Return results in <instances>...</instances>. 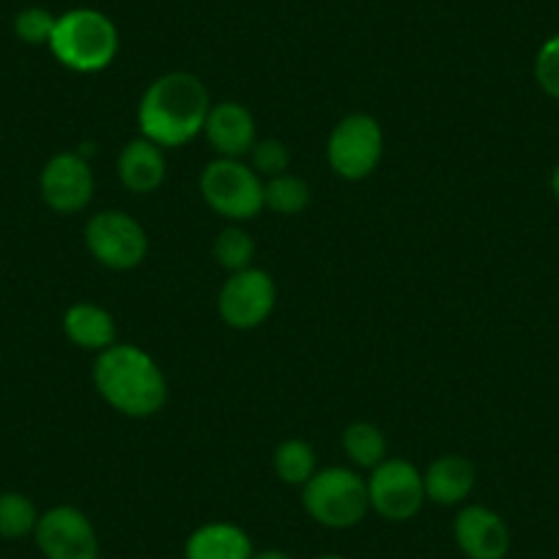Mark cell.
Instances as JSON below:
<instances>
[{
  "instance_id": "obj_1",
  "label": "cell",
  "mask_w": 559,
  "mask_h": 559,
  "mask_svg": "<svg viewBox=\"0 0 559 559\" xmlns=\"http://www.w3.org/2000/svg\"><path fill=\"white\" fill-rule=\"evenodd\" d=\"M212 99L195 74L170 72L154 80L138 107V123L143 138L163 148L190 143L206 127Z\"/></svg>"
},
{
  "instance_id": "obj_2",
  "label": "cell",
  "mask_w": 559,
  "mask_h": 559,
  "mask_svg": "<svg viewBox=\"0 0 559 559\" xmlns=\"http://www.w3.org/2000/svg\"><path fill=\"white\" fill-rule=\"evenodd\" d=\"M94 384L116 412L127 417H152L168 401V381L159 365L143 348L112 343L99 352Z\"/></svg>"
},
{
  "instance_id": "obj_3",
  "label": "cell",
  "mask_w": 559,
  "mask_h": 559,
  "mask_svg": "<svg viewBox=\"0 0 559 559\" xmlns=\"http://www.w3.org/2000/svg\"><path fill=\"white\" fill-rule=\"evenodd\" d=\"M50 50L72 72H102L118 52V31L112 20L96 9H72L58 17Z\"/></svg>"
},
{
  "instance_id": "obj_4",
  "label": "cell",
  "mask_w": 559,
  "mask_h": 559,
  "mask_svg": "<svg viewBox=\"0 0 559 559\" xmlns=\"http://www.w3.org/2000/svg\"><path fill=\"white\" fill-rule=\"evenodd\" d=\"M305 510L313 521L330 530H352L368 515V480L346 466L319 469L302 486Z\"/></svg>"
},
{
  "instance_id": "obj_5",
  "label": "cell",
  "mask_w": 559,
  "mask_h": 559,
  "mask_svg": "<svg viewBox=\"0 0 559 559\" xmlns=\"http://www.w3.org/2000/svg\"><path fill=\"white\" fill-rule=\"evenodd\" d=\"M203 201L223 217L252 219L263 209V181L241 159H214L201 176Z\"/></svg>"
},
{
  "instance_id": "obj_6",
  "label": "cell",
  "mask_w": 559,
  "mask_h": 559,
  "mask_svg": "<svg viewBox=\"0 0 559 559\" xmlns=\"http://www.w3.org/2000/svg\"><path fill=\"white\" fill-rule=\"evenodd\" d=\"M381 154H384V132L373 116L354 112L332 129L326 157L341 179H368L381 163Z\"/></svg>"
},
{
  "instance_id": "obj_7",
  "label": "cell",
  "mask_w": 559,
  "mask_h": 559,
  "mask_svg": "<svg viewBox=\"0 0 559 559\" xmlns=\"http://www.w3.org/2000/svg\"><path fill=\"white\" fill-rule=\"evenodd\" d=\"M370 510L386 521H408L426 502L423 472L403 459H386L368 477Z\"/></svg>"
},
{
  "instance_id": "obj_8",
  "label": "cell",
  "mask_w": 559,
  "mask_h": 559,
  "mask_svg": "<svg viewBox=\"0 0 559 559\" xmlns=\"http://www.w3.org/2000/svg\"><path fill=\"white\" fill-rule=\"evenodd\" d=\"M91 255L107 269H134L148 252V236L138 219L123 212H102L85 228Z\"/></svg>"
},
{
  "instance_id": "obj_9",
  "label": "cell",
  "mask_w": 559,
  "mask_h": 559,
  "mask_svg": "<svg viewBox=\"0 0 559 559\" xmlns=\"http://www.w3.org/2000/svg\"><path fill=\"white\" fill-rule=\"evenodd\" d=\"M277 288L263 269H241L225 280L219 292V316L234 330H255L272 316Z\"/></svg>"
},
{
  "instance_id": "obj_10",
  "label": "cell",
  "mask_w": 559,
  "mask_h": 559,
  "mask_svg": "<svg viewBox=\"0 0 559 559\" xmlns=\"http://www.w3.org/2000/svg\"><path fill=\"white\" fill-rule=\"evenodd\" d=\"M36 546L45 559H99V537L83 510L58 504L39 515Z\"/></svg>"
},
{
  "instance_id": "obj_11",
  "label": "cell",
  "mask_w": 559,
  "mask_h": 559,
  "mask_svg": "<svg viewBox=\"0 0 559 559\" xmlns=\"http://www.w3.org/2000/svg\"><path fill=\"white\" fill-rule=\"evenodd\" d=\"M41 198L58 214H78L94 198V176L85 157L72 152L56 154L41 170Z\"/></svg>"
},
{
  "instance_id": "obj_12",
  "label": "cell",
  "mask_w": 559,
  "mask_h": 559,
  "mask_svg": "<svg viewBox=\"0 0 559 559\" xmlns=\"http://www.w3.org/2000/svg\"><path fill=\"white\" fill-rule=\"evenodd\" d=\"M455 543L466 559H504L510 551V530L502 515L483 504H469L455 515Z\"/></svg>"
},
{
  "instance_id": "obj_13",
  "label": "cell",
  "mask_w": 559,
  "mask_h": 559,
  "mask_svg": "<svg viewBox=\"0 0 559 559\" xmlns=\"http://www.w3.org/2000/svg\"><path fill=\"white\" fill-rule=\"evenodd\" d=\"M206 132L209 143L214 152L223 159H241L252 152L255 146V118L239 102H219L212 105L206 118Z\"/></svg>"
},
{
  "instance_id": "obj_14",
  "label": "cell",
  "mask_w": 559,
  "mask_h": 559,
  "mask_svg": "<svg viewBox=\"0 0 559 559\" xmlns=\"http://www.w3.org/2000/svg\"><path fill=\"white\" fill-rule=\"evenodd\" d=\"M165 174H168L165 152L163 146H157L152 140H132L118 154V179H121L127 190L138 192V195H148V192L159 190Z\"/></svg>"
},
{
  "instance_id": "obj_15",
  "label": "cell",
  "mask_w": 559,
  "mask_h": 559,
  "mask_svg": "<svg viewBox=\"0 0 559 559\" xmlns=\"http://www.w3.org/2000/svg\"><path fill=\"white\" fill-rule=\"evenodd\" d=\"M250 535L241 526L228 524V521H212L203 524L187 537L185 559H252Z\"/></svg>"
},
{
  "instance_id": "obj_16",
  "label": "cell",
  "mask_w": 559,
  "mask_h": 559,
  "mask_svg": "<svg viewBox=\"0 0 559 559\" xmlns=\"http://www.w3.org/2000/svg\"><path fill=\"white\" fill-rule=\"evenodd\" d=\"M477 483L475 464L464 455H442L423 472V486H426V499L444 504L464 502Z\"/></svg>"
},
{
  "instance_id": "obj_17",
  "label": "cell",
  "mask_w": 559,
  "mask_h": 559,
  "mask_svg": "<svg viewBox=\"0 0 559 559\" xmlns=\"http://www.w3.org/2000/svg\"><path fill=\"white\" fill-rule=\"evenodd\" d=\"M63 330L74 346L88 348V352H105L116 343V321L99 305H72L63 316Z\"/></svg>"
},
{
  "instance_id": "obj_18",
  "label": "cell",
  "mask_w": 559,
  "mask_h": 559,
  "mask_svg": "<svg viewBox=\"0 0 559 559\" xmlns=\"http://www.w3.org/2000/svg\"><path fill=\"white\" fill-rule=\"evenodd\" d=\"M343 448H346L348 459L357 466H365V469H376L381 461H386V439L373 423L348 426L346 433H343Z\"/></svg>"
},
{
  "instance_id": "obj_19",
  "label": "cell",
  "mask_w": 559,
  "mask_h": 559,
  "mask_svg": "<svg viewBox=\"0 0 559 559\" xmlns=\"http://www.w3.org/2000/svg\"><path fill=\"white\" fill-rule=\"evenodd\" d=\"M274 472L288 486H305L316 475V453L302 439H288L274 450Z\"/></svg>"
},
{
  "instance_id": "obj_20",
  "label": "cell",
  "mask_w": 559,
  "mask_h": 559,
  "mask_svg": "<svg viewBox=\"0 0 559 559\" xmlns=\"http://www.w3.org/2000/svg\"><path fill=\"white\" fill-rule=\"evenodd\" d=\"M310 203V187L297 176H274L263 181V209L277 214H299Z\"/></svg>"
},
{
  "instance_id": "obj_21",
  "label": "cell",
  "mask_w": 559,
  "mask_h": 559,
  "mask_svg": "<svg viewBox=\"0 0 559 559\" xmlns=\"http://www.w3.org/2000/svg\"><path fill=\"white\" fill-rule=\"evenodd\" d=\"M39 524L34 502L23 493H0V537L7 540H20L25 535H34Z\"/></svg>"
},
{
  "instance_id": "obj_22",
  "label": "cell",
  "mask_w": 559,
  "mask_h": 559,
  "mask_svg": "<svg viewBox=\"0 0 559 559\" xmlns=\"http://www.w3.org/2000/svg\"><path fill=\"white\" fill-rule=\"evenodd\" d=\"M252 255H255V241L250 239V234L241 228H225L223 234L214 241V258L219 261V266L228 269L230 274L241 272V269L252 266Z\"/></svg>"
},
{
  "instance_id": "obj_23",
  "label": "cell",
  "mask_w": 559,
  "mask_h": 559,
  "mask_svg": "<svg viewBox=\"0 0 559 559\" xmlns=\"http://www.w3.org/2000/svg\"><path fill=\"white\" fill-rule=\"evenodd\" d=\"M56 23H58L56 14H50L47 9L31 7L17 14V20H14V31H17V36L25 41V45H50Z\"/></svg>"
},
{
  "instance_id": "obj_24",
  "label": "cell",
  "mask_w": 559,
  "mask_h": 559,
  "mask_svg": "<svg viewBox=\"0 0 559 559\" xmlns=\"http://www.w3.org/2000/svg\"><path fill=\"white\" fill-rule=\"evenodd\" d=\"M252 165L258 176H266V179H274V176H283L288 170V163H292V154L288 148L280 143V140H258L250 152Z\"/></svg>"
},
{
  "instance_id": "obj_25",
  "label": "cell",
  "mask_w": 559,
  "mask_h": 559,
  "mask_svg": "<svg viewBox=\"0 0 559 559\" xmlns=\"http://www.w3.org/2000/svg\"><path fill=\"white\" fill-rule=\"evenodd\" d=\"M535 80L548 96L559 99V34L543 41L535 58Z\"/></svg>"
},
{
  "instance_id": "obj_26",
  "label": "cell",
  "mask_w": 559,
  "mask_h": 559,
  "mask_svg": "<svg viewBox=\"0 0 559 559\" xmlns=\"http://www.w3.org/2000/svg\"><path fill=\"white\" fill-rule=\"evenodd\" d=\"M252 559H294V557L286 551H280V548H266V551H258Z\"/></svg>"
},
{
  "instance_id": "obj_27",
  "label": "cell",
  "mask_w": 559,
  "mask_h": 559,
  "mask_svg": "<svg viewBox=\"0 0 559 559\" xmlns=\"http://www.w3.org/2000/svg\"><path fill=\"white\" fill-rule=\"evenodd\" d=\"M551 190H554V195H557V201H559V165H557V170H554V176H551Z\"/></svg>"
},
{
  "instance_id": "obj_28",
  "label": "cell",
  "mask_w": 559,
  "mask_h": 559,
  "mask_svg": "<svg viewBox=\"0 0 559 559\" xmlns=\"http://www.w3.org/2000/svg\"><path fill=\"white\" fill-rule=\"evenodd\" d=\"M316 559H346V557H341V554H321V557Z\"/></svg>"
}]
</instances>
